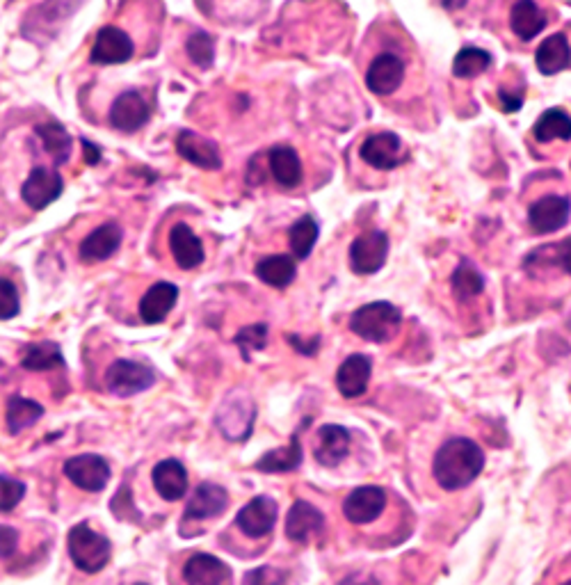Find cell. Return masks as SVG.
Listing matches in <instances>:
<instances>
[{"label":"cell","mask_w":571,"mask_h":585,"mask_svg":"<svg viewBox=\"0 0 571 585\" xmlns=\"http://www.w3.org/2000/svg\"><path fill=\"white\" fill-rule=\"evenodd\" d=\"M135 585H147V583H135Z\"/></svg>","instance_id":"681fc988"},{"label":"cell","mask_w":571,"mask_h":585,"mask_svg":"<svg viewBox=\"0 0 571 585\" xmlns=\"http://www.w3.org/2000/svg\"><path fill=\"white\" fill-rule=\"evenodd\" d=\"M402 325V311L391 302H371L359 307L350 318V330L364 341L386 343L398 334Z\"/></svg>","instance_id":"7a4b0ae2"},{"label":"cell","mask_w":571,"mask_h":585,"mask_svg":"<svg viewBox=\"0 0 571 585\" xmlns=\"http://www.w3.org/2000/svg\"><path fill=\"white\" fill-rule=\"evenodd\" d=\"M489 67H492V55H489L485 48H476V46L462 48L453 60V74L464 80L485 74Z\"/></svg>","instance_id":"d590c367"},{"label":"cell","mask_w":571,"mask_h":585,"mask_svg":"<svg viewBox=\"0 0 571 585\" xmlns=\"http://www.w3.org/2000/svg\"><path fill=\"white\" fill-rule=\"evenodd\" d=\"M535 64H537V69H540V74L544 76H553V74H558V71L567 69L571 64L569 39L562 35V32L546 37L540 44V48H537Z\"/></svg>","instance_id":"484cf974"},{"label":"cell","mask_w":571,"mask_h":585,"mask_svg":"<svg viewBox=\"0 0 571 585\" xmlns=\"http://www.w3.org/2000/svg\"><path fill=\"white\" fill-rule=\"evenodd\" d=\"M386 508V492L377 485H364L352 490L343 501V515L348 522L364 526L375 522Z\"/></svg>","instance_id":"30bf717a"},{"label":"cell","mask_w":571,"mask_h":585,"mask_svg":"<svg viewBox=\"0 0 571 585\" xmlns=\"http://www.w3.org/2000/svg\"><path fill=\"white\" fill-rule=\"evenodd\" d=\"M64 183L62 176L55 170H48V167H35L30 172L28 181L23 183L21 188V197L30 208L35 211H44L46 206H51L55 199L62 195Z\"/></svg>","instance_id":"7c38bea8"},{"label":"cell","mask_w":571,"mask_h":585,"mask_svg":"<svg viewBox=\"0 0 571 585\" xmlns=\"http://www.w3.org/2000/svg\"><path fill=\"white\" fill-rule=\"evenodd\" d=\"M302 464V444L300 437L293 435L291 444L284 448H275V451L265 453L263 458L256 462V469L265 471V474H284V471H295Z\"/></svg>","instance_id":"4dcf8cb0"},{"label":"cell","mask_w":571,"mask_h":585,"mask_svg":"<svg viewBox=\"0 0 571 585\" xmlns=\"http://www.w3.org/2000/svg\"><path fill=\"white\" fill-rule=\"evenodd\" d=\"M389 256V236L384 231H366L350 245V268L357 275H375Z\"/></svg>","instance_id":"8992f818"},{"label":"cell","mask_w":571,"mask_h":585,"mask_svg":"<svg viewBox=\"0 0 571 585\" xmlns=\"http://www.w3.org/2000/svg\"><path fill=\"white\" fill-rule=\"evenodd\" d=\"M229 506V494L222 485L215 483H201L192 499L186 506V519L188 522H204V519H213L222 515Z\"/></svg>","instance_id":"ac0fdd59"},{"label":"cell","mask_w":571,"mask_h":585,"mask_svg":"<svg viewBox=\"0 0 571 585\" xmlns=\"http://www.w3.org/2000/svg\"><path fill=\"white\" fill-rule=\"evenodd\" d=\"M350 432L343 426H334V423H327L318 430L316 435V444H313V458L318 460V464L323 467L332 469L339 467V464L348 458L350 453Z\"/></svg>","instance_id":"5bb4252c"},{"label":"cell","mask_w":571,"mask_h":585,"mask_svg":"<svg viewBox=\"0 0 571 585\" xmlns=\"http://www.w3.org/2000/svg\"><path fill=\"white\" fill-rule=\"evenodd\" d=\"M42 416H44V407L35 403V400L23 398V396H12L5 412L7 430H10V435H21L23 430L35 426Z\"/></svg>","instance_id":"f546056e"},{"label":"cell","mask_w":571,"mask_h":585,"mask_svg":"<svg viewBox=\"0 0 571 585\" xmlns=\"http://www.w3.org/2000/svg\"><path fill=\"white\" fill-rule=\"evenodd\" d=\"M83 147H85V163L87 165L99 163V160H101L99 147H96V144H92V142H87V140H83Z\"/></svg>","instance_id":"7dc6e473"},{"label":"cell","mask_w":571,"mask_h":585,"mask_svg":"<svg viewBox=\"0 0 571 585\" xmlns=\"http://www.w3.org/2000/svg\"><path fill=\"white\" fill-rule=\"evenodd\" d=\"M35 133L42 138L46 154L53 156L55 163H67L71 156V135L67 133V128L62 124H42L35 128Z\"/></svg>","instance_id":"836d02e7"},{"label":"cell","mask_w":571,"mask_h":585,"mask_svg":"<svg viewBox=\"0 0 571 585\" xmlns=\"http://www.w3.org/2000/svg\"><path fill=\"white\" fill-rule=\"evenodd\" d=\"M176 300H179V288L170 282H158L144 293L140 302V318L147 325H158L170 316Z\"/></svg>","instance_id":"7402d4cb"},{"label":"cell","mask_w":571,"mask_h":585,"mask_svg":"<svg viewBox=\"0 0 571 585\" xmlns=\"http://www.w3.org/2000/svg\"><path fill=\"white\" fill-rule=\"evenodd\" d=\"M277 501L270 496H256L247 506L238 512L236 526L247 538L261 540L268 535L277 524Z\"/></svg>","instance_id":"8fae6325"},{"label":"cell","mask_w":571,"mask_h":585,"mask_svg":"<svg viewBox=\"0 0 571 585\" xmlns=\"http://www.w3.org/2000/svg\"><path fill=\"white\" fill-rule=\"evenodd\" d=\"M270 172L281 188H295L302 181V163L300 156L288 144H279V147L270 149Z\"/></svg>","instance_id":"83f0119b"},{"label":"cell","mask_w":571,"mask_h":585,"mask_svg":"<svg viewBox=\"0 0 571 585\" xmlns=\"http://www.w3.org/2000/svg\"><path fill=\"white\" fill-rule=\"evenodd\" d=\"M325 526V517L316 506L307 501H295L286 517V535L291 542L307 544L313 535H318Z\"/></svg>","instance_id":"d6986e66"},{"label":"cell","mask_w":571,"mask_h":585,"mask_svg":"<svg viewBox=\"0 0 571 585\" xmlns=\"http://www.w3.org/2000/svg\"><path fill=\"white\" fill-rule=\"evenodd\" d=\"M373 375V362L366 355H352L345 359L336 373V387L345 398H359L366 394Z\"/></svg>","instance_id":"ffe728a7"},{"label":"cell","mask_w":571,"mask_h":585,"mask_svg":"<svg viewBox=\"0 0 571 585\" xmlns=\"http://www.w3.org/2000/svg\"><path fill=\"white\" fill-rule=\"evenodd\" d=\"M16 544H19V533L10 526H0V558H12L16 554Z\"/></svg>","instance_id":"7bdbcfd3"},{"label":"cell","mask_w":571,"mask_h":585,"mask_svg":"<svg viewBox=\"0 0 571 585\" xmlns=\"http://www.w3.org/2000/svg\"><path fill=\"white\" fill-rule=\"evenodd\" d=\"M482 288H485L482 275L471 266V263H462V266H457V270L453 272V293L457 295V298H460L462 302L478 298V295L482 293Z\"/></svg>","instance_id":"8d00e7d4"},{"label":"cell","mask_w":571,"mask_h":585,"mask_svg":"<svg viewBox=\"0 0 571 585\" xmlns=\"http://www.w3.org/2000/svg\"><path fill=\"white\" fill-rule=\"evenodd\" d=\"M69 556L74 565L85 574H99L110 560V542L101 533L92 531L87 524H78L67 538Z\"/></svg>","instance_id":"3957f363"},{"label":"cell","mask_w":571,"mask_h":585,"mask_svg":"<svg viewBox=\"0 0 571 585\" xmlns=\"http://www.w3.org/2000/svg\"><path fill=\"white\" fill-rule=\"evenodd\" d=\"M295 275H297L295 259L288 254H272L256 263V277L268 286H275V288L291 286Z\"/></svg>","instance_id":"f1b7e54d"},{"label":"cell","mask_w":571,"mask_h":585,"mask_svg":"<svg viewBox=\"0 0 571 585\" xmlns=\"http://www.w3.org/2000/svg\"><path fill=\"white\" fill-rule=\"evenodd\" d=\"M26 496V485L21 480L0 476V512H12Z\"/></svg>","instance_id":"ab89813d"},{"label":"cell","mask_w":571,"mask_h":585,"mask_svg":"<svg viewBox=\"0 0 571 585\" xmlns=\"http://www.w3.org/2000/svg\"><path fill=\"white\" fill-rule=\"evenodd\" d=\"M571 202L560 195H546L528 208V224L535 234H556L569 222Z\"/></svg>","instance_id":"9c48e42d"},{"label":"cell","mask_w":571,"mask_h":585,"mask_svg":"<svg viewBox=\"0 0 571 585\" xmlns=\"http://www.w3.org/2000/svg\"><path fill=\"white\" fill-rule=\"evenodd\" d=\"M19 293L10 279L0 277V320H10L19 314Z\"/></svg>","instance_id":"60d3db41"},{"label":"cell","mask_w":571,"mask_h":585,"mask_svg":"<svg viewBox=\"0 0 571 585\" xmlns=\"http://www.w3.org/2000/svg\"><path fill=\"white\" fill-rule=\"evenodd\" d=\"M482 469H485V453L473 439L466 437H453L441 444L432 464V474L446 492L469 487L482 474Z\"/></svg>","instance_id":"6da1fadb"},{"label":"cell","mask_w":571,"mask_h":585,"mask_svg":"<svg viewBox=\"0 0 571 585\" xmlns=\"http://www.w3.org/2000/svg\"><path fill=\"white\" fill-rule=\"evenodd\" d=\"M156 382L154 368L131 359H117L115 364L108 366L106 384L112 394L119 398H131L135 394L147 391Z\"/></svg>","instance_id":"5b68a950"},{"label":"cell","mask_w":571,"mask_h":585,"mask_svg":"<svg viewBox=\"0 0 571 585\" xmlns=\"http://www.w3.org/2000/svg\"><path fill=\"white\" fill-rule=\"evenodd\" d=\"M229 567L222 563L220 558L211 554H195L188 558L186 567H183V579L188 585H222L229 581Z\"/></svg>","instance_id":"cb8c5ba5"},{"label":"cell","mask_w":571,"mask_h":585,"mask_svg":"<svg viewBox=\"0 0 571 585\" xmlns=\"http://www.w3.org/2000/svg\"><path fill=\"white\" fill-rule=\"evenodd\" d=\"M562 585H571V581H565V583H562Z\"/></svg>","instance_id":"c3c4849f"},{"label":"cell","mask_w":571,"mask_h":585,"mask_svg":"<svg viewBox=\"0 0 571 585\" xmlns=\"http://www.w3.org/2000/svg\"><path fill=\"white\" fill-rule=\"evenodd\" d=\"M339 585H380V581H377L375 576H371V574L357 572V574L345 576V579Z\"/></svg>","instance_id":"bcb514c9"},{"label":"cell","mask_w":571,"mask_h":585,"mask_svg":"<svg viewBox=\"0 0 571 585\" xmlns=\"http://www.w3.org/2000/svg\"><path fill=\"white\" fill-rule=\"evenodd\" d=\"M498 101H501L503 112H517L521 106H524V92L505 90V87H501V90H498Z\"/></svg>","instance_id":"ee69618b"},{"label":"cell","mask_w":571,"mask_h":585,"mask_svg":"<svg viewBox=\"0 0 571 585\" xmlns=\"http://www.w3.org/2000/svg\"><path fill=\"white\" fill-rule=\"evenodd\" d=\"M402 80H405V62L393 53L377 55L366 74L368 90L377 96L393 94L402 85Z\"/></svg>","instance_id":"4fadbf2b"},{"label":"cell","mask_w":571,"mask_h":585,"mask_svg":"<svg viewBox=\"0 0 571 585\" xmlns=\"http://www.w3.org/2000/svg\"><path fill=\"white\" fill-rule=\"evenodd\" d=\"M170 250L176 266L183 270H192L204 263V245H201V240L186 222L174 224L170 234Z\"/></svg>","instance_id":"603a6c76"},{"label":"cell","mask_w":571,"mask_h":585,"mask_svg":"<svg viewBox=\"0 0 571 585\" xmlns=\"http://www.w3.org/2000/svg\"><path fill=\"white\" fill-rule=\"evenodd\" d=\"M265 343H268V325H249L236 336V346L243 350L245 359H249L252 350H263Z\"/></svg>","instance_id":"f35d334b"},{"label":"cell","mask_w":571,"mask_h":585,"mask_svg":"<svg viewBox=\"0 0 571 585\" xmlns=\"http://www.w3.org/2000/svg\"><path fill=\"white\" fill-rule=\"evenodd\" d=\"M256 405L245 391H231L215 414L217 428L229 442H245L252 435Z\"/></svg>","instance_id":"277c9868"},{"label":"cell","mask_w":571,"mask_h":585,"mask_svg":"<svg viewBox=\"0 0 571 585\" xmlns=\"http://www.w3.org/2000/svg\"><path fill=\"white\" fill-rule=\"evenodd\" d=\"M122 245V229L115 222L101 224L99 229H94L83 243H80V261L83 263H99L106 261L108 256L115 254Z\"/></svg>","instance_id":"44dd1931"},{"label":"cell","mask_w":571,"mask_h":585,"mask_svg":"<svg viewBox=\"0 0 571 585\" xmlns=\"http://www.w3.org/2000/svg\"><path fill=\"white\" fill-rule=\"evenodd\" d=\"M286 581V572L277 570V567H270V565H263V567H256V570L247 572L243 585H284Z\"/></svg>","instance_id":"b9f144b4"},{"label":"cell","mask_w":571,"mask_h":585,"mask_svg":"<svg viewBox=\"0 0 571 585\" xmlns=\"http://www.w3.org/2000/svg\"><path fill=\"white\" fill-rule=\"evenodd\" d=\"M176 151H179L181 158H186L188 163L201 167V170H220L222 167V156L217 144L206 140L204 135L195 131H181L179 138H176Z\"/></svg>","instance_id":"e0dca14e"},{"label":"cell","mask_w":571,"mask_h":585,"mask_svg":"<svg viewBox=\"0 0 571 585\" xmlns=\"http://www.w3.org/2000/svg\"><path fill=\"white\" fill-rule=\"evenodd\" d=\"M154 487L165 501H179L188 492V471L179 460H163L154 467Z\"/></svg>","instance_id":"d4e9b609"},{"label":"cell","mask_w":571,"mask_h":585,"mask_svg":"<svg viewBox=\"0 0 571 585\" xmlns=\"http://www.w3.org/2000/svg\"><path fill=\"white\" fill-rule=\"evenodd\" d=\"M64 476L85 492H101L110 480V464L101 455H76L64 462Z\"/></svg>","instance_id":"ba28073f"},{"label":"cell","mask_w":571,"mask_h":585,"mask_svg":"<svg viewBox=\"0 0 571 585\" xmlns=\"http://www.w3.org/2000/svg\"><path fill=\"white\" fill-rule=\"evenodd\" d=\"M533 135H535L537 142L571 140V117L560 108L546 110L544 115L535 122Z\"/></svg>","instance_id":"1f68e13d"},{"label":"cell","mask_w":571,"mask_h":585,"mask_svg":"<svg viewBox=\"0 0 571 585\" xmlns=\"http://www.w3.org/2000/svg\"><path fill=\"white\" fill-rule=\"evenodd\" d=\"M318 222L311 218V215H304V218L297 220L291 231H288V245H291V252L295 259H307L313 252L318 240Z\"/></svg>","instance_id":"e575fe53"},{"label":"cell","mask_w":571,"mask_h":585,"mask_svg":"<svg viewBox=\"0 0 571 585\" xmlns=\"http://www.w3.org/2000/svg\"><path fill=\"white\" fill-rule=\"evenodd\" d=\"M549 250H551V247H549ZM551 252L556 254V256H553V261H556L558 266L567 272V275H571V236L562 240V243H558Z\"/></svg>","instance_id":"f6af8a7d"},{"label":"cell","mask_w":571,"mask_h":585,"mask_svg":"<svg viewBox=\"0 0 571 585\" xmlns=\"http://www.w3.org/2000/svg\"><path fill=\"white\" fill-rule=\"evenodd\" d=\"M510 28L521 42H530L546 28V14L533 0H519L510 10Z\"/></svg>","instance_id":"4316f807"},{"label":"cell","mask_w":571,"mask_h":585,"mask_svg":"<svg viewBox=\"0 0 571 585\" xmlns=\"http://www.w3.org/2000/svg\"><path fill=\"white\" fill-rule=\"evenodd\" d=\"M188 58L197 64L199 69H208L215 60V42L208 32H195L186 44Z\"/></svg>","instance_id":"74e56055"},{"label":"cell","mask_w":571,"mask_h":585,"mask_svg":"<svg viewBox=\"0 0 571 585\" xmlns=\"http://www.w3.org/2000/svg\"><path fill=\"white\" fill-rule=\"evenodd\" d=\"M359 156L375 170H396L407 160V151L396 133H375L361 144Z\"/></svg>","instance_id":"52a82bcc"},{"label":"cell","mask_w":571,"mask_h":585,"mask_svg":"<svg viewBox=\"0 0 571 585\" xmlns=\"http://www.w3.org/2000/svg\"><path fill=\"white\" fill-rule=\"evenodd\" d=\"M21 366L26 371H51V368H60L64 366L62 350L51 341L32 343V346L23 350Z\"/></svg>","instance_id":"d6a6232c"},{"label":"cell","mask_w":571,"mask_h":585,"mask_svg":"<svg viewBox=\"0 0 571 585\" xmlns=\"http://www.w3.org/2000/svg\"><path fill=\"white\" fill-rule=\"evenodd\" d=\"M149 103L142 99L138 92H124L119 94L110 108V124L117 131L135 133L138 128L149 122Z\"/></svg>","instance_id":"2e32d148"},{"label":"cell","mask_w":571,"mask_h":585,"mask_svg":"<svg viewBox=\"0 0 571 585\" xmlns=\"http://www.w3.org/2000/svg\"><path fill=\"white\" fill-rule=\"evenodd\" d=\"M135 46L124 30L115 26L101 28L96 35L90 58L94 64H122L133 58Z\"/></svg>","instance_id":"9a60e30c"}]
</instances>
